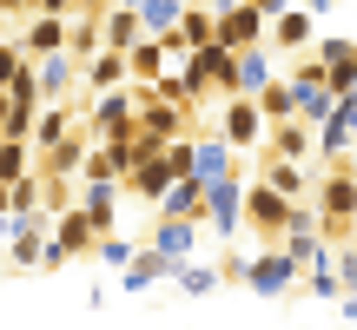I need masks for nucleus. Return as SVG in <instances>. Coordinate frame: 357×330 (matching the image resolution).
Returning <instances> with one entry per match:
<instances>
[{
    "label": "nucleus",
    "mask_w": 357,
    "mask_h": 330,
    "mask_svg": "<svg viewBox=\"0 0 357 330\" xmlns=\"http://www.w3.org/2000/svg\"><path fill=\"white\" fill-rule=\"evenodd\" d=\"M318 225H324V238H337V244L357 231V165H331V172L318 178Z\"/></svg>",
    "instance_id": "1"
},
{
    "label": "nucleus",
    "mask_w": 357,
    "mask_h": 330,
    "mask_svg": "<svg viewBox=\"0 0 357 330\" xmlns=\"http://www.w3.org/2000/svg\"><path fill=\"white\" fill-rule=\"evenodd\" d=\"M245 191H252V159H245V172L205 185V231L212 238H238L245 231Z\"/></svg>",
    "instance_id": "2"
},
{
    "label": "nucleus",
    "mask_w": 357,
    "mask_h": 330,
    "mask_svg": "<svg viewBox=\"0 0 357 330\" xmlns=\"http://www.w3.org/2000/svg\"><path fill=\"white\" fill-rule=\"evenodd\" d=\"M298 205H305V198H284L278 185H265V178L252 172V191H245V225H252V231H258V238H265V244H278V238H284V225H291V212H298Z\"/></svg>",
    "instance_id": "3"
},
{
    "label": "nucleus",
    "mask_w": 357,
    "mask_h": 330,
    "mask_svg": "<svg viewBox=\"0 0 357 330\" xmlns=\"http://www.w3.org/2000/svg\"><path fill=\"white\" fill-rule=\"evenodd\" d=\"M218 139L231 146V152H265V132H271V119L258 113V100H238V93H231L225 106H218Z\"/></svg>",
    "instance_id": "4"
},
{
    "label": "nucleus",
    "mask_w": 357,
    "mask_h": 330,
    "mask_svg": "<svg viewBox=\"0 0 357 330\" xmlns=\"http://www.w3.org/2000/svg\"><path fill=\"white\" fill-rule=\"evenodd\" d=\"M86 132H93V139H132V132H139V100H132V86L93 93V106H86Z\"/></svg>",
    "instance_id": "5"
},
{
    "label": "nucleus",
    "mask_w": 357,
    "mask_h": 330,
    "mask_svg": "<svg viewBox=\"0 0 357 330\" xmlns=\"http://www.w3.org/2000/svg\"><path fill=\"white\" fill-rule=\"evenodd\" d=\"M231 66H238V53H231L225 40H205V47L185 53L178 73L192 79V93H218V100H231Z\"/></svg>",
    "instance_id": "6"
},
{
    "label": "nucleus",
    "mask_w": 357,
    "mask_h": 330,
    "mask_svg": "<svg viewBox=\"0 0 357 330\" xmlns=\"http://www.w3.org/2000/svg\"><path fill=\"white\" fill-rule=\"evenodd\" d=\"M212 13H218V33H212V40H225L231 53L265 47V40H271V20L252 7V0H212Z\"/></svg>",
    "instance_id": "7"
},
{
    "label": "nucleus",
    "mask_w": 357,
    "mask_h": 330,
    "mask_svg": "<svg viewBox=\"0 0 357 330\" xmlns=\"http://www.w3.org/2000/svg\"><path fill=\"white\" fill-rule=\"evenodd\" d=\"M298 278H305V265H298L284 244H265V251L252 258V271H245V291H258V297H284V291H298Z\"/></svg>",
    "instance_id": "8"
},
{
    "label": "nucleus",
    "mask_w": 357,
    "mask_h": 330,
    "mask_svg": "<svg viewBox=\"0 0 357 330\" xmlns=\"http://www.w3.org/2000/svg\"><path fill=\"white\" fill-rule=\"evenodd\" d=\"M357 146V93L351 100H337V113L318 126V159H331V165H357V159H344Z\"/></svg>",
    "instance_id": "9"
},
{
    "label": "nucleus",
    "mask_w": 357,
    "mask_h": 330,
    "mask_svg": "<svg viewBox=\"0 0 357 330\" xmlns=\"http://www.w3.org/2000/svg\"><path fill=\"white\" fill-rule=\"evenodd\" d=\"M231 172H245V152H231L218 132L192 139V178H199V185H218V178H231Z\"/></svg>",
    "instance_id": "10"
},
{
    "label": "nucleus",
    "mask_w": 357,
    "mask_h": 330,
    "mask_svg": "<svg viewBox=\"0 0 357 330\" xmlns=\"http://www.w3.org/2000/svg\"><path fill=\"white\" fill-rule=\"evenodd\" d=\"M178 178H185V172L172 165V152H153V159H139V165L126 172V191H132V198H146V205H159Z\"/></svg>",
    "instance_id": "11"
},
{
    "label": "nucleus",
    "mask_w": 357,
    "mask_h": 330,
    "mask_svg": "<svg viewBox=\"0 0 357 330\" xmlns=\"http://www.w3.org/2000/svg\"><path fill=\"white\" fill-rule=\"evenodd\" d=\"M311 152H318V126H311V119H278V126L265 132V159H291V165H305Z\"/></svg>",
    "instance_id": "12"
},
{
    "label": "nucleus",
    "mask_w": 357,
    "mask_h": 330,
    "mask_svg": "<svg viewBox=\"0 0 357 330\" xmlns=\"http://www.w3.org/2000/svg\"><path fill=\"white\" fill-rule=\"evenodd\" d=\"M79 73H86V60H73V53H47V60H33V79H40V93H47V106H60L66 93L79 86Z\"/></svg>",
    "instance_id": "13"
},
{
    "label": "nucleus",
    "mask_w": 357,
    "mask_h": 330,
    "mask_svg": "<svg viewBox=\"0 0 357 330\" xmlns=\"http://www.w3.org/2000/svg\"><path fill=\"white\" fill-rule=\"evenodd\" d=\"M146 244H153V251H166L172 265H185V258H199V225H192V218H153Z\"/></svg>",
    "instance_id": "14"
},
{
    "label": "nucleus",
    "mask_w": 357,
    "mask_h": 330,
    "mask_svg": "<svg viewBox=\"0 0 357 330\" xmlns=\"http://www.w3.org/2000/svg\"><path fill=\"white\" fill-rule=\"evenodd\" d=\"M66 33H73V20H60V13H33L20 33L26 60H47V53H66Z\"/></svg>",
    "instance_id": "15"
},
{
    "label": "nucleus",
    "mask_w": 357,
    "mask_h": 330,
    "mask_svg": "<svg viewBox=\"0 0 357 330\" xmlns=\"http://www.w3.org/2000/svg\"><path fill=\"white\" fill-rule=\"evenodd\" d=\"M93 132H73V139H60L53 152H40V172L47 178H73V172H86V159H93Z\"/></svg>",
    "instance_id": "16"
},
{
    "label": "nucleus",
    "mask_w": 357,
    "mask_h": 330,
    "mask_svg": "<svg viewBox=\"0 0 357 330\" xmlns=\"http://www.w3.org/2000/svg\"><path fill=\"white\" fill-rule=\"evenodd\" d=\"M166 278H172V258H166V251H153V244H139V258L119 271V291L139 297V291H153V284H166Z\"/></svg>",
    "instance_id": "17"
},
{
    "label": "nucleus",
    "mask_w": 357,
    "mask_h": 330,
    "mask_svg": "<svg viewBox=\"0 0 357 330\" xmlns=\"http://www.w3.org/2000/svg\"><path fill=\"white\" fill-rule=\"evenodd\" d=\"M113 205H119V178H86V191H79V212L93 218V231H100V238L119 225V212H113Z\"/></svg>",
    "instance_id": "18"
},
{
    "label": "nucleus",
    "mask_w": 357,
    "mask_h": 330,
    "mask_svg": "<svg viewBox=\"0 0 357 330\" xmlns=\"http://www.w3.org/2000/svg\"><path fill=\"white\" fill-rule=\"evenodd\" d=\"M53 238H60V244H66L73 258H93V244H100V231H93V218L79 212V205H60V212H53Z\"/></svg>",
    "instance_id": "19"
},
{
    "label": "nucleus",
    "mask_w": 357,
    "mask_h": 330,
    "mask_svg": "<svg viewBox=\"0 0 357 330\" xmlns=\"http://www.w3.org/2000/svg\"><path fill=\"white\" fill-rule=\"evenodd\" d=\"M265 86H271V47H245L238 66H231V93L238 100H258Z\"/></svg>",
    "instance_id": "20"
},
{
    "label": "nucleus",
    "mask_w": 357,
    "mask_h": 330,
    "mask_svg": "<svg viewBox=\"0 0 357 330\" xmlns=\"http://www.w3.org/2000/svg\"><path fill=\"white\" fill-rule=\"evenodd\" d=\"M53 198H60V178H47V172H33V178H20V185H7V212H13V218L47 212Z\"/></svg>",
    "instance_id": "21"
},
{
    "label": "nucleus",
    "mask_w": 357,
    "mask_h": 330,
    "mask_svg": "<svg viewBox=\"0 0 357 330\" xmlns=\"http://www.w3.org/2000/svg\"><path fill=\"white\" fill-rule=\"evenodd\" d=\"M271 53H305L311 47V7H284L278 20H271Z\"/></svg>",
    "instance_id": "22"
},
{
    "label": "nucleus",
    "mask_w": 357,
    "mask_h": 330,
    "mask_svg": "<svg viewBox=\"0 0 357 330\" xmlns=\"http://www.w3.org/2000/svg\"><path fill=\"white\" fill-rule=\"evenodd\" d=\"M153 218H192V225H205V185L199 178H178L166 198L153 205Z\"/></svg>",
    "instance_id": "23"
},
{
    "label": "nucleus",
    "mask_w": 357,
    "mask_h": 330,
    "mask_svg": "<svg viewBox=\"0 0 357 330\" xmlns=\"http://www.w3.org/2000/svg\"><path fill=\"white\" fill-rule=\"evenodd\" d=\"M100 33H106V47H113V53H132L146 40V26H139V13H132V7H106L100 13Z\"/></svg>",
    "instance_id": "24"
},
{
    "label": "nucleus",
    "mask_w": 357,
    "mask_h": 330,
    "mask_svg": "<svg viewBox=\"0 0 357 330\" xmlns=\"http://www.w3.org/2000/svg\"><path fill=\"white\" fill-rule=\"evenodd\" d=\"M113 86H132V73H126V53L100 47V53L86 60V93H113Z\"/></svg>",
    "instance_id": "25"
},
{
    "label": "nucleus",
    "mask_w": 357,
    "mask_h": 330,
    "mask_svg": "<svg viewBox=\"0 0 357 330\" xmlns=\"http://www.w3.org/2000/svg\"><path fill=\"white\" fill-rule=\"evenodd\" d=\"M40 172V146L33 139H0V185H20Z\"/></svg>",
    "instance_id": "26"
},
{
    "label": "nucleus",
    "mask_w": 357,
    "mask_h": 330,
    "mask_svg": "<svg viewBox=\"0 0 357 330\" xmlns=\"http://www.w3.org/2000/svg\"><path fill=\"white\" fill-rule=\"evenodd\" d=\"M172 284H178L185 297H212L218 284H225V271H218V265H199V258H185V265H172Z\"/></svg>",
    "instance_id": "27"
},
{
    "label": "nucleus",
    "mask_w": 357,
    "mask_h": 330,
    "mask_svg": "<svg viewBox=\"0 0 357 330\" xmlns=\"http://www.w3.org/2000/svg\"><path fill=\"white\" fill-rule=\"evenodd\" d=\"M126 73H132V86H153V79H159V73H166V47H159V40H153V33H146V40H139V47H132V53H126Z\"/></svg>",
    "instance_id": "28"
},
{
    "label": "nucleus",
    "mask_w": 357,
    "mask_h": 330,
    "mask_svg": "<svg viewBox=\"0 0 357 330\" xmlns=\"http://www.w3.org/2000/svg\"><path fill=\"white\" fill-rule=\"evenodd\" d=\"M132 13H139V26H146L153 40H166L172 26H178V13H185V0H139Z\"/></svg>",
    "instance_id": "29"
},
{
    "label": "nucleus",
    "mask_w": 357,
    "mask_h": 330,
    "mask_svg": "<svg viewBox=\"0 0 357 330\" xmlns=\"http://www.w3.org/2000/svg\"><path fill=\"white\" fill-rule=\"evenodd\" d=\"M60 139H73V113H66V106H47V113L33 119V146H40V152H53Z\"/></svg>",
    "instance_id": "30"
},
{
    "label": "nucleus",
    "mask_w": 357,
    "mask_h": 330,
    "mask_svg": "<svg viewBox=\"0 0 357 330\" xmlns=\"http://www.w3.org/2000/svg\"><path fill=\"white\" fill-rule=\"evenodd\" d=\"M258 113L278 126V119H298V93H291V79H271L265 93H258Z\"/></svg>",
    "instance_id": "31"
},
{
    "label": "nucleus",
    "mask_w": 357,
    "mask_h": 330,
    "mask_svg": "<svg viewBox=\"0 0 357 330\" xmlns=\"http://www.w3.org/2000/svg\"><path fill=\"white\" fill-rule=\"evenodd\" d=\"M100 47H106V33H100V13H79V20H73V33H66V53H73V60H93Z\"/></svg>",
    "instance_id": "32"
},
{
    "label": "nucleus",
    "mask_w": 357,
    "mask_h": 330,
    "mask_svg": "<svg viewBox=\"0 0 357 330\" xmlns=\"http://www.w3.org/2000/svg\"><path fill=\"white\" fill-rule=\"evenodd\" d=\"M47 113V106H20V100H0V132L7 139H33V119Z\"/></svg>",
    "instance_id": "33"
},
{
    "label": "nucleus",
    "mask_w": 357,
    "mask_h": 330,
    "mask_svg": "<svg viewBox=\"0 0 357 330\" xmlns=\"http://www.w3.org/2000/svg\"><path fill=\"white\" fill-rule=\"evenodd\" d=\"M93 258H100V265H113V271H126L132 258H139V244H132V238H119V231H106V238L93 244Z\"/></svg>",
    "instance_id": "34"
},
{
    "label": "nucleus",
    "mask_w": 357,
    "mask_h": 330,
    "mask_svg": "<svg viewBox=\"0 0 357 330\" xmlns=\"http://www.w3.org/2000/svg\"><path fill=\"white\" fill-rule=\"evenodd\" d=\"M305 278H311V297H344V291H351V284H344V271H337L331 258H324V265H311Z\"/></svg>",
    "instance_id": "35"
},
{
    "label": "nucleus",
    "mask_w": 357,
    "mask_h": 330,
    "mask_svg": "<svg viewBox=\"0 0 357 330\" xmlns=\"http://www.w3.org/2000/svg\"><path fill=\"white\" fill-rule=\"evenodd\" d=\"M20 66H26V47H20V40H7V47H0V100H7V86L20 79Z\"/></svg>",
    "instance_id": "36"
},
{
    "label": "nucleus",
    "mask_w": 357,
    "mask_h": 330,
    "mask_svg": "<svg viewBox=\"0 0 357 330\" xmlns=\"http://www.w3.org/2000/svg\"><path fill=\"white\" fill-rule=\"evenodd\" d=\"M66 265H73V251H66L60 238H47V251H40V271H66Z\"/></svg>",
    "instance_id": "37"
},
{
    "label": "nucleus",
    "mask_w": 357,
    "mask_h": 330,
    "mask_svg": "<svg viewBox=\"0 0 357 330\" xmlns=\"http://www.w3.org/2000/svg\"><path fill=\"white\" fill-rule=\"evenodd\" d=\"M337 271H344V284H351V291H357V231H351V238H344V258H337Z\"/></svg>",
    "instance_id": "38"
},
{
    "label": "nucleus",
    "mask_w": 357,
    "mask_h": 330,
    "mask_svg": "<svg viewBox=\"0 0 357 330\" xmlns=\"http://www.w3.org/2000/svg\"><path fill=\"white\" fill-rule=\"evenodd\" d=\"M252 7L265 13V20H278V13H284V7H298V0H252Z\"/></svg>",
    "instance_id": "39"
},
{
    "label": "nucleus",
    "mask_w": 357,
    "mask_h": 330,
    "mask_svg": "<svg viewBox=\"0 0 357 330\" xmlns=\"http://www.w3.org/2000/svg\"><path fill=\"white\" fill-rule=\"evenodd\" d=\"M337 304H344V317L357 324V291H344V297H337Z\"/></svg>",
    "instance_id": "40"
},
{
    "label": "nucleus",
    "mask_w": 357,
    "mask_h": 330,
    "mask_svg": "<svg viewBox=\"0 0 357 330\" xmlns=\"http://www.w3.org/2000/svg\"><path fill=\"white\" fill-rule=\"evenodd\" d=\"M7 238H13V218H7V212H0V251H7Z\"/></svg>",
    "instance_id": "41"
},
{
    "label": "nucleus",
    "mask_w": 357,
    "mask_h": 330,
    "mask_svg": "<svg viewBox=\"0 0 357 330\" xmlns=\"http://www.w3.org/2000/svg\"><path fill=\"white\" fill-rule=\"evenodd\" d=\"M106 7H113V0H79V13H106Z\"/></svg>",
    "instance_id": "42"
},
{
    "label": "nucleus",
    "mask_w": 357,
    "mask_h": 330,
    "mask_svg": "<svg viewBox=\"0 0 357 330\" xmlns=\"http://www.w3.org/2000/svg\"><path fill=\"white\" fill-rule=\"evenodd\" d=\"M298 7H311V13H324V7H337V0H298Z\"/></svg>",
    "instance_id": "43"
},
{
    "label": "nucleus",
    "mask_w": 357,
    "mask_h": 330,
    "mask_svg": "<svg viewBox=\"0 0 357 330\" xmlns=\"http://www.w3.org/2000/svg\"><path fill=\"white\" fill-rule=\"evenodd\" d=\"M0 47H7V13H0Z\"/></svg>",
    "instance_id": "44"
},
{
    "label": "nucleus",
    "mask_w": 357,
    "mask_h": 330,
    "mask_svg": "<svg viewBox=\"0 0 357 330\" xmlns=\"http://www.w3.org/2000/svg\"><path fill=\"white\" fill-rule=\"evenodd\" d=\"M113 7H139V0H113Z\"/></svg>",
    "instance_id": "45"
},
{
    "label": "nucleus",
    "mask_w": 357,
    "mask_h": 330,
    "mask_svg": "<svg viewBox=\"0 0 357 330\" xmlns=\"http://www.w3.org/2000/svg\"><path fill=\"white\" fill-rule=\"evenodd\" d=\"M0 139H7V132H0Z\"/></svg>",
    "instance_id": "46"
},
{
    "label": "nucleus",
    "mask_w": 357,
    "mask_h": 330,
    "mask_svg": "<svg viewBox=\"0 0 357 330\" xmlns=\"http://www.w3.org/2000/svg\"><path fill=\"white\" fill-rule=\"evenodd\" d=\"M351 7H357V0H351Z\"/></svg>",
    "instance_id": "47"
},
{
    "label": "nucleus",
    "mask_w": 357,
    "mask_h": 330,
    "mask_svg": "<svg viewBox=\"0 0 357 330\" xmlns=\"http://www.w3.org/2000/svg\"><path fill=\"white\" fill-rule=\"evenodd\" d=\"M351 330H357V324H351Z\"/></svg>",
    "instance_id": "48"
}]
</instances>
